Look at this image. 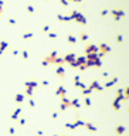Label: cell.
<instances>
[{
    "label": "cell",
    "mask_w": 129,
    "mask_h": 136,
    "mask_svg": "<svg viewBox=\"0 0 129 136\" xmlns=\"http://www.w3.org/2000/svg\"><path fill=\"white\" fill-rule=\"evenodd\" d=\"M70 17H71V20H75V23H78V24H81V26L87 24V17L81 12H78V10H72V12L70 13Z\"/></svg>",
    "instance_id": "cell-1"
},
{
    "label": "cell",
    "mask_w": 129,
    "mask_h": 136,
    "mask_svg": "<svg viewBox=\"0 0 129 136\" xmlns=\"http://www.w3.org/2000/svg\"><path fill=\"white\" fill-rule=\"evenodd\" d=\"M109 14L114 17L115 21H119L121 18L125 16V12H123L122 9H114V10H109Z\"/></svg>",
    "instance_id": "cell-2"
},
{
    "label": "cell",
    "mask_w": 129,
    "mask_h": 136,
    "mask_svg": "<svg viewBox=\"0 0 129 136\" xmlns=\"http://www.w3.org/2000/svg\"><path fill=\"white\" fill-rule=\"evenodd\" d=\"M87 54H98V45L96 44H88L85 47Z\"/></svg>",
    "instance_id": "cell-3"
},
{
    "label": "cell",
    "mask_w": 129,
    "mask_h": 136,
    "mask_svg": "<svg viewBox=\"0 0 129 136\" xmlns=\"http://www.w3.org/2000/svg\"><path fill=\"white\" fill-rule=\"evenodd\" d=\"M57 18H58V21H65V23L72 21V20H71V17H70V14H61V13L57 14Z\"/></svg>",
    "instance_id": "cell-4"
},
{
    "label": "cell",
    "mask_w": 129,
    "mask_h": 136,
    "mask_svg": "<svg viewBox=\"0 0 129 136\" xmlns=\"http://www.w3.org/2000/svg\"><path fill=\"white\" fill-rule=\"evenodd\" d=\"M55 57H57V51H52V53H50V54H48V57H47L44 61H46V64H48V62H52V64H54Z\"/></svg>",
    "instance_id": "cell-5"
},
{
    "label": "cell",
    "mask_w": 129,
    "mask_h": 136,
    "mask_svg": "<svg viewBox=\"0 0 129 136\" xmlns=\"http://www.w3.org/2000/svg\"><path fill=\"white\" fill-rule=\"evenodd\" d=\"M64 61H67V62L75 61V54H74V53H70V54H67V55L64 57Z\"/></svg>",
    "instance_id": "cell-6"
},
{
    "label": "cell",
    "mask_w": 129,
    "mask_h": 136,
    "mask_svg": "<svg viewBox=\"0 0 129 136\" xmlns=\"http://www.w3.org/2000/svg\"><path fill=\"white\" fill-rule=\"evenodd\" d=\"M33 36H34V34H33V31H26V33L22 36V38H23V40H28V38H31Z\"/></svg>",
    "instance_id": "cell-7"
},
{
    "label": "cell",
    "mask_w": 129,
    "mask_h": 136,
    "mask_svg": "<svg viewBox=\"0 0 129 136\" xmlns=\"http://www.w3.org/2000/svg\"><path fill=\"white\" fill-rule=\"evenodd\" d=\"M7 47H9V43H7V41H0V51H2V53H3Z\"/></svg>",
    "instance_id": "cell-8"
},
{
    "label": "cell",
    "mask_w": 129,
    "mask_h": 136,
    "mask_svg": "<svg viewBox=\"0 0 129 136\" xmlns=\"http://www.w3.org/2000/svg\"><path fill=\"white\" fill-rule=\"evenodd\" d=\"M68 41H70L71 44H75V43H77V37L74 36V34H68Z\"/></svg>",
    "instance_id": "cell-9"
},
{
    "label": "cell",
    "mask_w": 129,
    "mask_h": 136,
    "mask_svg": "<svg viewBox=\"0 0 129 136\" xmlns=\"http://www.w3.org/2000/svg\"><path fill=\"white\" fill-rule=\"evenodd\" d=\"M57 94H58L61 98H64V95H65V89H64L62 87H60L58 89H57Z\"/></svg>",
    "instance_id": "cell-10"
},
{
    "label": "cell",
    "mask_w": 129,
    "mask_h": 136,
    "mask_svg": "<svg viewBox=\"0 0 129 136\" xmlns=\"http://www.w3.org/2000/svg\"><path fill=\"white\" fill-rule=\"evenodd\" d=\"M26 10H27V13H28V14H34V7L31 6V4H27Z\"/></svg>",
    "instance_id": "cell-11"
},
{
    "label": "cell",
    "mask_w": 129,
    "mask_h": 136,
    "mask_svg": "<svg viewBox=\"0 0 129 136\" xmlns=\"http://www.w3.org/2000/svg\"><path fill=\"white\" fill-rule=\"evenodd\" d=\"M57 74H58V77L64 75V68H62L61 65H58V68H57Z\"/></svg>",
    "instance_id": "cell-12"
},
{
    "label": "cell",
    "mask_w": 129,
    "mask_h": 136,
    "mask_svg": "<svg viewBox=\"0 0 129 136\" xmlns=\"http://www.w3.org/2000/svg\"><path fill=\"white\" fill-rule=\"evenodd\" d=\"M108 14H109V10H108L106 7H104V9L101 10V16H102V17H106Z\"/></svg>",
    "instance_id": "cell-13"
},
{
    "label": "cell",
    "mask_w": 129,
    "mask_h": 136,
    "mask_svg": "<svg viewBox=\"0 0 129 136\" xmlns=\"http://www.w3.org/2000/svg\"><path fill=\"white\" fill-rule=\"evenodd\" d=\"M116 81H118V78H112V79H111V81H108L105 85H106V87H112V85H114Z\"/></svg>",
    "instance_id": "cell-14"
},
{
    "label": "cell",
    "mask_w": 129,
    "mask_h": 136,
    "mask_svg": "<svg viewBox=\"0 0 129 136\" xmlns=\"http://www.w3.org/2000/svg\"><path fill=\"white\" fill-rule=\"evenodd\" d=\"M80 38L82 40V41H87V40H88V34H87L85 31H82V33H81V36H80Z\"/></svg>",
    "instance_id": "cell-15"
},
{
    "label": "cell",
    "mask_w": 129,
    "mask_h": 136,
    "mask_svg": "<svg viewBox=\"0 0 129 136\" xmlns=\"http://www.w3.org/2000/svg\"><path fill=\"white\" fill-rule=\"evenodd\" d=\"M85 128H88L91 132H95V130H96V128L94 126V125H91V123H85Z\"/></svg>",
    "instance_id": "cell-16"
},
{
    "label": "cell",
    "mask_w": 129,
    "mask_h": 136,
    "mask_svg": "<svg viewBox=\"0 0 129 136\" xmlns=\"http://www.w3.org/2000/svg\"><path fill=\"white\" fill-rule=\"evenodd\" d=\"M7 23H9L10 26H16V18H13V17H9V18H7Z\"/></svg>",
    "instance_id": "cell-17"
},
{
    "label": "cell",
    "mask_w": 129,
    "mask_h": 136,
    "mask_svg": "<svg viewBox=\"0 0 129 136\" xmlns=\"http://www.w3.org/2000/svg\"><path fill=\"white\" fill-rule=\"evenodd\" d=\"M123 130H125V126H121V125H119V126L116 128V133H118V135H121V133H123Z\"/></svg>",
    "instance_id": "cell-18"
},
{
    "label": "cell",
    "mask_w": 129,
    "mask_h": 136,
    "mask_svg": "<svg viewBox=\"0 0 129 136\" xmlns=\"http://www.w3.org/2000/svg\"><path fill=\"white\" fill-rule=\"evenodd\" d=\"M48 37L50 38H57V33L55 31H48Z\"/></svg>",
    "instance_id": "cell-19"
},
{
    "label": "cell",
    "mask_w": 129,
    "mask_h": 136,
    "mask_svg": "<svg viewBox=\"0 0 129 136\" xmlns=\"http://www.w3.org/2000/svg\"><path fill=\"white\" fill-rule=\"evenodd\" d=\"M23 95L22 94H18V95H16V101H17V102H23Z\"/></svg>",
    "instance_id": "cell-20"
},
{
    "label": "cell",
    "mask_w": 129,
    "mask_h": 136,
    "mask_svg": "<svg viewBox=\"0 0 129 136\" xmlns=\"http://www.w3.org/2000/svg\"><path fill=\"white\" fill-rule=\"evenodd\" d=\"M18 113H20V108H18V109H16V111H14V113H13V116H12V118H13V119H17Z\"/></svg>",
    "instance_id": "cell-21"
},
{
    "label": "cell",
    "mask_w": 129,
    "mask_h": 136,
    "mask_svg": "<svg viewBox=\"0 0 129 136\" xmlns=\"http://www.w3.org/2000/svg\"><path fill=\"white\" fill-rule=\"evenodd\" d=\"M60 4H61V6H64V7H67L70 3H68V0H60Z\"/></svg>",
    "instance_id": "cell-22"
},
{
    "label": "cell",
    "mask_w": 129,
    "mask_h": 136,
    "mask_svg": "<svg viewBox=\"0 0 129 136\" xmlns=\"http://www.w3.org/2000/svg\"><path fill=\"white\" fill-rule=\"evenodd\" d=\"M43 31H44V33H48V31H50V26L48 24H44L43 26Z\"/></svg>",
    "instance_id": "cell-23"
},
{
    "label": "cell",
    "mask_w": 129,
    "mask_h": 136,
    "mask_svg": "<svg viewBox=\"0 0 129 136\" xmlns=\"http://www.w3.org/2000/svg\"><path fill=\"white\" fill-rule=\"evenodd\" d=\"M122 40H123L122 34H118V36H116V43H122Z\"/></svg>",
    "instance_id": "cell-24"
},
{
    "label": "cell",
    "mask_w": 129,
    "mask_h": 136,
    "mask_svg": "<svg viewBox=\"0 0 129 136\" xmlns=\"http://www.w3.org/2000/svg\"><path fill=\"white\" fill-rule=\"evenodd\" d=\"M22 55H23V58H24V60H27V58H28V53L27 51H23Z\"/></svg>",
    "instance_id": "cell-25"
},
{
    "label": "cell",
    "mask_w": 129,
    "mask_h": 136,
    "mask_svg": "<svg viewBox=\"0 0 129 136\" xmlns=\"http://www.w3.org/2000/svg\"><path fill=\"white\" fill-rule=\"evenodd\" d=\"M74 84H75V87H78V85H80V78H78V77H75V81H74Z\"/></svg>",
    "instance_id": "cell-26"
},
{
    "label": "cell",
    "mask_w": 129,
    "mask_h": 136,
    "mask_svg": "<svg viewBox=\"0 0 129 136\" xmlns=\"http://www.w3.org/2000/svg\"><path fill=\"white\" fill-rule=\"evenodd\" d=\"M3 4H4V0H0V9H3Z\"/></svg>",
    "instance_id": "cell-27"
},
{
    "label": "cell",
    "mask_w": 129,
    "mask_h": 136,
    "mask_svg": "<svg viewBox=\"0 0 129 136\" xmlns=\"http://www.w3.org/2000/svg\"><path fill=\"white\" fill-rule=\"evenodd\" d=\"M85 103H87V106H89V105H91V101H89V99H88V98H87V101H85Z\"/></svg>",
    "instance_id": "cell-28"
},
{
    "label": "cell",
    "mask_w": 129,
    "mask_h": 136,
    "mask_svg": "<svg viewBox=\"0 0 129 136\" xmlns=\"http://www.w3.org/2000/svg\"><path fill=\"white\" fill-rule=\"evenodd\" d=\"M68 3H75V0H68Z\"/></svg>",
    "instance_id": "cell-29"
},
{
    "label": "cell",
    "mask_w": 129,
    "mask_h": 136,
    "mask_svg": "<svg viewBox=\"0 0 129 136\" xmlns=\"http://www.w3.org/2000/svg\"><path fill=\"white\" fill-rule=\"evenodd\" d=\"M81 2H82V0H75V3H81Z\"/></svg>",
    "instance_id": "cell-30"
},
{
    "label": "cell",
    "mask_w": 129,
    "mask_h": 136,
    "mask_svg": "<svg viewBox=\"0 0 129 136\" xmlns=\"http://www.w3.org/2000/svg\"><path fill=\"white\" fill-rule=\"evenodd\" d=\"M2 13H3V9H0V14H2Z\"/></svg>",
    "instance_id": "cell-31"
},
{
    "label": "cell",
    "mask_w": 129,
    "mask_h": 136,
    "mask_svg": "<svg viewBox=\"0 0 129 136\" xmlns=\"http://www.w3.org/2000/svg\"><path fill=\"white\" fill-rule=\"evenodd\" d=\"M44 2H48V0H44Z\"/></svg>",
    "instance_id": "cell-32"
},
{
    "label": "cell",
    "mask_w": 129,
    "mask_h": 136,
    "mask_svg": "<svg viewBox=\"0 0 129 136\" xmlns=\"http://www.w3.org/2000/svg\"><path fill=\"white\" fill-rule=\"evenodd\" d=\"M0 55H2V51H0Z\"/></svg>",
    "instance_id": "cell-33"
},
{
    "label": "cell",
    "mask_w": 129,
    "mask_h": 136,
    "mask_svg": "<svg viewBox=\"0 0 129 136\" xmlns=\"http://www.w3.org/2000/svg\"><path fill=\"white\" fill-rule=\"evenodd\" d=\"M55 136H60V135H55Z\"/></svg>",
    "instance_id": "cell-34"
}]
</instances>
